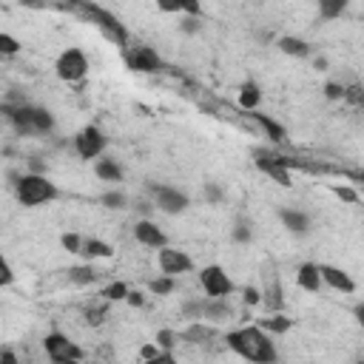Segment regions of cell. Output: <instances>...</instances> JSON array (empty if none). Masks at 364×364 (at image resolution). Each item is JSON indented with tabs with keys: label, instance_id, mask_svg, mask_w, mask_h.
I'll list each match as a JSON object with an SVG mask.
<instances>
[{
	"label": "cell",
	"instance_id": "9c48e42d",
	"mask_svg": "<svg viewBox=\"0 0 364 364\" xmlns=\"http://www.w3.org/2000/svg\"><path fill=\"white\" fill-rule=\"evenodd\" d=\"M123 60L137 74H157L162 69V60L151 46H131V49H125Z\"/></svg>",
	"mask_w": 364,
	"mask_h": 364
},
{
	"label": "cell",
	"instance_id": "6da1fadb",
	"mask_svg": "<svg viewBox=\"0 0 364 364\" xmlns=\"http://www.w3.org/2000/svg\"><path fill=\"white\" fill-rule=\"evenodd\" d=\"M225 341H228V347H231L237 356H242V358H248V361L271 364V361H276V358H279V353H276V347H273L271 333H268V330H262L259 324H248V327L231 330V333L225 336Z\"/></svg>",
	"mask_w": 364,
	"mask_h": 364
},
{
	"label": "cell",
	"instance_id": "ee69618b",
	"mask_svg": "<svg viewBox=\"0 0 364 364\" xmlns=\"http://www.w3.org/2000/svg\"><path fill=\"white\" fill-rule=\"evenodd\" d=\"M18 4H21L23 9H35V12L46 9V0H18Z\"/></svg>",
	"mask_w": 364,
	"mask_h": 364
},
{
	"label": "cell",
	"instance_id": "d4e9b609",
	"mask_svg": "<svg viewBox=\"0 0 364 364\" xmlns=\"http://www.w3.org/2000/svg\"><path fill=\"white\" fill-rule=\"evenodd\" d=\"M80 254H86L89 259H111L114 256V248L108 242L91 237V239H83V251Z\"/></svg>",
	"mask_w": 364,
	"mask_h": 364
},
{
	"label": "cell",
	"instance_id": "1f68e13d",
	"mask_svg": "<svg viewBox=\"0 0 364 364\" xmlns=\"http://www.w3.org/2000/svg\"><path fill=\"white\" fill-rule=\"evenodd\" d=\"M100 203H103L106 208H111V211H123V208H128V200H125V194H123V191H106V194L100 197Z\"/></svg>",
	"mask_w": 364,
	"mask_h": 364
},
{
	"label": "cell",
	"instance_id": "ac0fdd59",
	"mask_svg": "<svg viewBox=\"0 0 364 364\" xmlns=\"http://www.w3.org/2000/svg\"><path fill=\"white\" fill-rule=\"evenodd\" d=\"M214 336H217V330H214L211 324H205V322L194 319L186 330L179 333V341H188V344H205V341H211Z\"/></svg>",
	"mask_w": 364,
	"mask_h": 364
},
{
	"label": "cell",
	"instance_id": "83f0119b",
	"mask_svg": "<svg viewBox=\"0 0 364 364\" xmlns=\"http://www.w3.org/2000/svg\"><path fill=\"white\" fill-rule=\"evenodd\" d=\"M69 282H72V285H80V288L94 285V282H97V271H94L91 265H77V268L69 271Z\"/></svg>",
	"mask_w": 364,
	"mask_h": 364
},
{
	"label": "cell",
	"instance_id": "bcb514c9",
	"mask_svg": "<svg viewBox=\"0 0 364 364\" xmlns=\"http://www.w3.org/2000/svg\"><path fill=\"white\" fill-rule=\"evenodd\" d=\"M336 194H339V197H341V200H344V203H356V200H358V197H356V191H353V188H339V191H336Z\"/></svg>",
	"mask_w": 364,
	"mask_h": 364
},
{
	"label": "cell",
	"instance_id": "e575fe53",
	"mask_svg": "<svg viewBox=\"0 0 364 364\" xmlns=\"http://www.w3.org/2000/svg\"><path fill=\"white\" fill-rule=\"evenodd\" d=\"M21 52V40L6 35V32H0V57H15Z\"/></svg>",
	"mask_w": 364,
	"mask_h": 364
},
{
	"label": "cell",
	"instance_id": "d6986e66",
	"mask_svg": "<svg viewBox=\"0 0 364 364\" xmlns=\"http://www.w3.org/2000/svg\"><path fill=\"white\" fill-rule=\"evenodd\" d=\"M276 49H279L282 55H288V57H296V60L313 55V46H310L307 40H302V38H293V35L279 38V40H276Z\"/></svg>",
	"mask_w": 364,
	"mask_h": 364
},
{
	"label": "cell",
	"instance_id": "f35d334b",
	"mask_svg": "<svg viewBox=\"0 0 364 364\" xmlns=\"http://www.w3.org/2000/svg\"><path fill=\"white\" fill-rule=\"evenodd\" d=\"M203 194H205V200H208L211 205H220V203H222V197H225V194H222V188L217 186V182H205Z\"/></svg>",
	"mask_w": 364,
	"mask_h": 364
},
{
	"label": "cell",
	"instance_id": "f546056e",
	"mask_svg": "<svg viewBox=\"0 0 364 364\" xmlns=\"http://www.w3.org/2000/svg\"><path fill=\"white\" fill-rule=\"evenodd\" d=\"M231 239L239 242V245H248V242L254 239V225H251L245 217L237 220V225H234V231H231Z\"/></svg>",
	"mask_w": 364,
	"mask_h": 364
},
{
	"label": "cell",
	"instance_id": "30bf717a",
	"mask_svg": "<svg viewBox=\"0 0 364 364\" xmlns=\"http://www.w3.org/2000/svg\"><path fill=\"white\" fill-rule=\"evenodd\" d=\"M106 145H108V140H106V134H103L97 125H86V128L77 131V137H74V148H77V154H80L83 159H97V157H103Z\"/></svg>",
	"mask_w": 364,
	"mask_h": 364
},
{
	"label": "cell",
	"instance_id": "ab89813d",
	"mask_svg": "<svg viewBox=\"0 0 364 364\" xmlns=\"http://www.w3.org/2000/svg\"><path fill=\"white\" fill-rule=\"evenodd\" d=\"M242 302L248 305V307H256V305H262V288H242Z\"/></svg>",
	"mask_w": 364,
	"mask_h": 364
},
{
	"label": "cell",
	"instance_id": "7dc6e473",
	"mask_svg": "<svg viewBox=\"0 0 364 364\" xmlns=\"http://www.w3.org/2000/svg\"><path fill=\"white\" fill-rule=\"evenodd\" d=\"M356 322H364V307L361 305H356Z\"/></svg>",
	"mask_w": 364,
	"mask_h": 364
},
{
	"label": "cell",
	"instance_id": "603a6c76",
	"mask_svg": "<svg viewBox=\"0 0 364 364\" xmlns=\"http://www.w3.org/2000/svg\"><path fill=\"white\" fill-rule=\"evenodd\" d=\"M94 174H97L103 182H123V168H120V162L111 159V157H97Z\"/></svg>",
	"mask_w": 364,
	"mask_h": 364
},
{
	"label": "cell",
	"instance_id": "52a82bcc",
	"mask_svg": "<svg viewBox=\"0 0 364 364\" xmlns=\"http://www.w3.org/2000/svg\"><path fill=\"white\" fill-rule=\"evenodd\" d=\"M55 72L63 83H80L86 74H89V57L80 52V49H66L57 63H55Z\"/></svg>",
	"mask_w": 364,
	"mask_h": 364
},
{
	"label": "cell",
	"instance_id": "e0dca14e",
	"mask_svg": "<svg viewBox=\"0 0 364 364\" xmlns=\"http://www.w3.org/2000/svg\"><path fill=\"white\" fill-rule=\"evenodd\" d=\"M248 117H251V120H254V123H256V125L271 137V142H285V140H288L285 125H282V123H276L273 117H268V114H262V111H256V108H254V111H248Z\"/></svg>",
	"mask_w": 364,
	"mask_h": 364
},
{
	"label": "cell",
	"instance_id": "836d02e7",
	"mask_svg": "<svg viewBox=\"0 0 364 364\" xmlns=\"http://www.w3.org/2000/svg\"><path fill=\"white\" fill-rule=\"evenodd\" d=\"M203 307H205V299H188V302H182V319H203Z\"/></svg>",
	"mask_w": 364,
	"mask_h": 364
},
{
	"label": "cell",
	"instance_id": "f1b7e54d",
	"mask_svg": "<svg viewBox=\"0 0 364 364\" xmlns=\"http://www.w3.org/2000/svg\"><path fill=\"white\" fill-rule=\"evenodd\" d=\"M148 290H151L154 296H168V293L176 290V279L168 276V273H162V276H157V279L148 282Z\"/></svg>",
	"mask_w": 364,
	"mask_h": 364
},
{
	"label": "cell",
	"instance_id": "ba28073f",
	"mask_svg": "<svg viewBox=\"0 0 364 364\" xmlns=\"http://www.w3.org/2000/svg\"><path fill=\"white\" fill-rule=\"evenodd\" d=\"M148 191L154 194L157 208H159L162 214H171V217L188 211V205H191L188 194H182V191H176V188H171V186H157V182H151Z\"/></svg>",
	"mask_w": 364,
	"mask_h": 364
},
{
	"label": "cell",
	"instance_id": "7c38bea8",
	"mask_svg": "<svg viewBox=\"0 0 364 364\" xmlns=\"http://www.w3.org/2000/svg\"><path fill=\"white\" fill-rule=\"evenodd\" d=\"M157 259H159V271L168 273V276H179V273H191L194 271V259L186 251H176V248H168V245L159 248Z\"/></svg>",
	"mask_w": 364,
	"mask_h": 364
},
{
	"label": "cell",
	"instance_id": "5b68a950",
	"mask_svg": "<svg viewBox=\"0 0 364 364\" xmlns=\"http://www.w3.org/2000/svg\"><path fill=\"white\" fill-rule=\"evenodd\" d=\"M74 6L91 21V23H97L108 38H114V43L117 46H128V29L120 23V18H114L111 12H106V9H100L94 0H74Z\"/></svg>",
	"mask_w": 364,
	"mask_h": 364
},
{
	"label": "cell",
	"instance_id": "3957f363",
	"mask_svg": "<svg viewBox=\"0 0 364 364\" xmlns=\"http://www.w3.org/2000/svg\"><path fill=\"white\" fill-rule=\"evenodd\" d=\"M15 179V197L23 208H40V205H49L60 197V188L46 176V174H21V176H12Z\"/></svg>",
	"mask_w": 364,
	"mask_h": 364
},
{
	"label": "cell",
	"instance_id": "b9f144b4",
	"mask_svg": "<svg viewBox=\"0 0 364 364\" xmlns=\"http://www.w3.org/2000/svg\"><path fill=\"white\" fill-rule=\"evenodd\" d=\"M344 86L341 83H324V97L327 100H344Z\"/></svg>",
	"mask_w": 364,
	"mask_h": 364
},
{
	"label": "cell",
	"instance_id": "8fae6325",
	"mask_svg": "<svg viewBox=\"0 0 364 364\" xmlns=\"http://www.w3.org/2000/svg\"><path fill=\"white\" fill-rule=\"evenodd\" d=\"M200 285L205 288L208 296H231L234 293V282L231 276L225 273V268L220 265H208L200 271Z\"/></svg>",
	"mask_w": 364,
	"mask_h": 364
},
{
	"label": "cell",
	"instance_id": "4dcf8cb0",
	"mask_svg": "<svg viewBox=\"0 0 364 364\" xmlns=\"http://www.w3.org/2000/svg\"><path fill=\"white\" fill-rule=\"evenodd\" d=\"M108 305L111 302H106L103 299V305H91V307H86V324H91V327H97V324H103V319L108 316Z\"/></svg>",
	"mask_w": 364,
	"mask_h": 364
},
{
	"label": "cell",
	"instance_id": "2e32d148",
	"mask_svg": "<svg viewBox=\"0 0 364 364\" xmlns=\"http://www.w3.org/2000/svg\"><path fill=\"white\" fill-rule=\"evenodd\" d=\"M279 220H282V225H285L290 234H296V237H305V234L310 231V217H307L305 211H299V208H282V211H279Z\"/></svg>",
	"mask_w": 364,
	"mask_h": 364
},
{
	"label": "cell",
	"instance_id": "ffe728a7",
	"mask_svg": "<svg viewBox=\"0 0 364 364\" xmlns=\"http://www.w3.org/2000/svg\"><path fill=\"white\" fill-rule=\"evenodd\" d=\"M159 12H168V15H191V18H200L203 15V4L200 0H157Z\"/></svg>",
	"mask_w": 364,
	"mask_h": 364
},
{
	"label": "cell",
	"instance_id": "d590c367",
	"mask_svg": "<svg viewBox=\"0 0 364 364\" xmlns=\"http://www.w3.org/2000/svg\"><path fill=\"white\" fill-rule=\"evenodd\" d=\"M60 245H63V251H69V254H80V251H83V237H80V234H63V237H60Z\"/></svg>",
	"mask_w": 364,
	"mask_h": 364
},
{
	"label": "cell",
	"instance_id": "d6a6232c",
	"mask_svg": "<svg viewBox=\"0 0 364 364\" xmlns=\"http://www.w3.org/2000/svg\"><path fill=\"white\" fill-rule=\"evenodd\" d=\"M125 293H128V285L125 282H111L108 288H103V299L106 302H125Z\"/></svg>",
	"mask_w": 364,
	"mask_h": 364
},
{
	"label": "cell",
	"instance_id": "44dd1931",
	"mask_svg": "<svg viewBox=\"0 0 364 364\" xmlns=\"http://www.w3.org/2000/svg\"><path fill=\"white\" fill-rule=\"evenodd\" d=\"M262 302H268L271 310H282V285L276 276V268L265 273V288H262Z\"/></svg>",
	"mask_w": 364,
	"mask_h": 364
},
{
	"label": "cell",
	"instance_id": "74e56055",
	"mask_svg": "<svg viewBox=\"0 0 364 364\" xmlns=\"http://www.w3.org/2000/svg\"><path fill=\"white\" fill-rule=\"evenodd\" d=\"M15 282V271H12V265H9V259L0 254V288H9Z\"/></svg>",
	"mask_w": 364,
	"mask_h": 364
},
{
	"label": "cell",
	"instance_id": "4316f807",
	"mask_svg": "<svg viewBox=\"0 0 364 364\" xmlns=\"http://www.w3.org/2000/svg\"><path fill=\"white\" fill-rule=\"evenodd\" d=\"M350 0H319V18L322 21H336L344 15Z\"/></svg>",
	"mask_w": 364,
	"mask_h": 364
},
{
	"label": "cell",
	"instance_id": "60d3db41",
	"mask_svg": "<svg viewBox=\"0 0 364 364\" xmlns=\"http://www.w3.org/2000/svg\"><path fill=\"white\" fill-rule=\"evenodd\" d=\"M179 29H182V35H197L203 29V23H200V18L186 15V18H182V23H179Z\"/></svg>",
	"mask_w": 364,
	"mask_h": 364
},
{
	"label": "cell",
	"instance_id": "f6af8a7d",
	"mask_svg": "<svg viewBox=\"0 0 364 364\" xmlns=\"http://www.w3.org/2000/svg\"><path fill=\"white\" fill-rule=\"evenodd\" d=\"M0 364H18V356L12 350H0Z\"/></svg>",
	"mask_w": 364,
	"mask_h": 364
},
{
	"label": "cell",
	"instance_id": "8992f818",
	"mask_svg": "<svg viewBox=\"0 0 364 364\" xmlns=\"http://www.w3.org/2000/svg\"><path fill=\"white\" fill-rule=\"evenodd\" d=\"M43 350L46 356L55 361V364H69V361H80L86 353L60 330H52L46 339H43Z\"/></svg>",
	"mask_w": 364,
	"mask_h": 364
},
{
	"label": "cell",
	"instance_id": "7402d4cb",
	"mask_svg": "<svg viewBox=\"0 0 364 364\" xmlns=\"http://www.w3.org/2000/svg\"><path fill=\"white\" fill-rule=\"evenodd\" d=\"M231 316H234V310H231V305H228V299H225V296H208V299H205L203 319L225 322V319H231Z\"/></svg>",
	"mask_w": 364,
	"mask_h": 364
},
{
	"label": "cell",
	"instance_id": "7a4b0ae2",
	"mask_svg": "<svg viewBox=\"0 0 364 364\" xmlns=\"http://www.w3.org/2000/svg\"><path fill=\"white\" fill-rule=\"evenodd\" d=\"M0 114H4L18 134L23 137H38V134H52L55 131V114L43 106H29V103H0Z\"/></svg>",
	"mask_w": 364,
	"mask_h": 364
},
{
	"label": "cell",
	"instance_id": "484cf974",
	"mask_svg": "<svg viewBox=\"0 0 364 364\" xmlns=\"http://www.w3.org/2000/svg\"><path fill=\"white\" fill-rule=\"evenodd\" d=\"M259 327H262V330H268V333H273V336H282V333H288V330L293 327V322H290L288 316H282L279 310H273V316L262 319V322H259Z\"/></svg>",
	"mask_w": 364,
	"mask_h": 364
},
{
	"label": "cell",
	"instance_id": "5bb4252c",
	"mask_svg": "<svg viewBox=\"0 0 364 364\" xmlns=\"http://www.w3.org/2000/svg\"><path fill=\"white\" fill-rule=\"evenodd\" d=\"M134 239H137L140 245H145V248H154V251H159L162 245H168V237H165L162 228L154 225L151 220H140V222L134 225Z\"/></svg>",
	"mask_w": 364,
	"mask_h": 364
},
{
	"label": "cell",
	"instance_id": "cb8c5ba5",
	"mask_svg": "<svg viewBox=\"0 0 364 364\" xmlns=\"http://www.w3.org/2000/svg\"><path fill=\"white\" fill-rule=\"evenodd\" d=\"M259 103H262V89L254 80H245L239 86V108L242 111H254V108H259Z\"/></svg>",
	"mask_w": 364,
	"mask_h": 364
},
{
	"label": "cell",
	"instance_id": "8d00e7d4",
	"mask_svg": "<svg viewBox=\"0 0 364 364\" xmlns=\"http://www.w3.org/2000/svg\"><path fill=\"white\" fill-rule=\"evenodd\" d=\"M176 341H179V333H174V330H168V327H162V330L157 333V344H159L162 350H174Z\"/></svg>",
	"mask_w": 364,
	"mask_h": 364
},
{
	"label": "cell",
	"instance_id": "9a60e30c",
	"mask_svg": "<svg viewBox=\"0 0 364 364\" xmlns=\"http://www.w3.org/2000/svg\"><path fill=\"white\" fill-rule=\"evenodd\" d=\"M296 285L302 290H307V293H319L324 288V282L319 276V265L316 262H302L299 271H296Z\"/></svg>",
	"mask_w": 364,
	"mask_h": 364
},
{
	"label": "cell",
	"instance_id": "7bdbcfd3",
	"mask_svg": "<svg viewBox=\"0 0 364 364\" xmlns=\"http://www.w3.org/2000/svg\"><path fill=\"white\" fill-rule=\"evenodd\" d=\"M125 302H128L131 307H142V305H145V296H142L140 290H131V288H128V293H125Z\"/></svg>",
	"mask_w": 364,
	"mask_h": 364
},
{
	"label": "cell",
	"instance_id": "4fadbf2b",
	"mask_svg": "<svg viewBox=\"0 0 364 364\" xmlns=\"http://www.w3.org/2000/svg\"><path fill=\"white\" fill-rule=\"evenodd\" d=\"M319 276H322V282L327 285V288H333V290H339V293H356V282H353V276L347 273V271H341V268H336V265H319Z\"/></svg>",
	"mask_w": 364,
	"mask_h": 364
},
{
	"label": "cell",
	"instance_id": "277c9868",
	"mask_svg": "<svg viewBox=\"0 0 364 364\" xmlns=\"http://www.w3.org/2000/svg\"><path fill=\"white\" fill-rule=\"evenodd\" d=\"M254 165L265 176H271L276 186H282V188H290L293 186V179H290L293 159H288V157H282V154H276L271 148H254Z\"/></svg>",
	"mask_w": 364,
	"mask_h": 364
}]
</instances>
